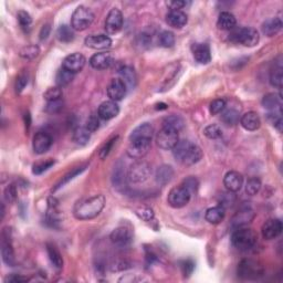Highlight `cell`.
<instances>
[{
    "label": "cell",
    "instance_id": "43",
    "mask_svg": "<svg viewBox=\"0 0 283 283\" xmlns=\"http://www.w3.org/2000/svg\"><path fill=\"white\" fill-rule=\"evenodd\" d=\"M203 134L209 140H218L222 136V130L217 124H210V125L205 127Z\"/></svg>",
    "mask_w": 283,
    "mask_h": 283
},
{
    "label": "cell",
    "instance_id": "49",
    "mask_svg": "<svg viewBox=\"0 0 283 283\" xmlns=\"http://www.w3.org/2000/svg\"><path fill=\"white\" fill-rule=\"evenodd\" d=\"M135 214L139 218H141L144 222H151L154 218V211L152 208L149 207H140L135 210Z\"/></svg>",
    "mask_w": 283,
    "mask_h": 283
},
{
    "label": "cell",
    "instance_id": "22",
    "mask_svg": "<svg viewBox=\"0 0 283 283\" xmlns=\"http://www.w3.org/2000/svg\"><path fill=\"white\" fill-rule=\"evenodd\" d=\"M191 52L198 63L207 64L211 61L210 48L207 43H194L191 45Z\"/></svg>",
    "mask_w": 283,
    "mask_h": 283
},
{
    "label": "cell",
    "instance_id": "28",
    "mask_svg": "<svg viewBox=\"0 0 283 283\" xmlns=\"http://www.w3.org/2000/svg\"><path fill=\"white\" fill-rule=\"evenodd\" d=\"M282 57L279 56L276 60H274V63L270 71V83H271L272 86L276 87H281L282 86Z\"/></svg>",
    "mask_w": 283,
    "mask_h": 283
},
{
    "label": "cell",
    "instance_id": "36",
    "mask_svg": "<svg viewBox=\"0 0 283 283\" xmlns=\"http://www.w3.org/2000/svg\"><path fill=\"white\" fill-rule=\"evenodd\" d=\"M47 252H48L50 262H51L53 267L58 270L62 269V267H63V258H62L60 251L58 250V248L56 247V245L52 243H48Z\"/></svg>",
    "mask_w": 283,
    "mask_h": 283
},
{
    "label": "cell",
    "instance_id": "59",
    "mask_svg": "<svg viewBox=\"0 0 283 283\" xmlns=\"http://www.w3.org/2000/svg\"><path fill=\"white\" fill-rule=\"evenodd\" d=\"M189 2L182 1V0H175V1H169L167 5L170 7V10H182V8L186 7Z\"/></svg>",
    "mask_w": 283,
    "mask_h": 283
},
{
    "label": "cell",
    "instance_id": "2",
    "mask_svg": "<svg viewBox=\"0 0 283 283\" xmlns=\"http://www.w3.org/2000/svg\"><path fill=\"white\" fill-rule=\"evenodd\" d=\"M174 157L177 162L184 165H194L202 158V151L198 145L193 142L182 140L173 148Z\"/></svg>",
    "mask_w": 283,
    "mask_h": 283
},
{
    "label": "cell",
    "instance_id": "14",
    "mask_svg": "<svg viewBox=\"0 0 283 283\" xmlns=\"http://www.w3.org/2000/svg\"><path fill=\"white\" fill-rule=\"evenodd\" d=\"M282 222L280 219H269L263 223L262 226L261 232H262V237L265 240H272L276 239L277 237L281 235L282 232Z\"/></svg>",
    "mask_w": 283,
    "mask_h": 283
},
{
    "label": "cell",
    "instance_id": "18",
    "mask_svg": "<svg viewBox=\"0 0 283 283\" xmlns=\"http://www.w3.org/2000/svg\"><path fill=\"white\" fill-rule=\"evenodd\" d=\"M114 63V58L110 52L95 53L90 59V64L93 69L106 70Z\"/></svg>",
    "mask_w": 283,
    "mask_h": 283
},
{
    "label": "cell",
    "instance_id": "47",
    "mask_svg": "<svg viewBox=\"0 0 283 283\" xmlns=\"http://www.w3.org/2000/svg\"><path fill=\"white\" fill-rule=\"evenodd\" d=\"M235 202H236L235 193H231V191H228V193L222 194L219 196V198H218L219 206H222L223 208L232 206L235 203Z\"/></svg>",
    "mask_w": 283,
    "mask_h": 283
},
{
    "label": "cell",
    "instance_id": "8",
    "mask_svg": "<svg viewBox=\"0 0 283 283\" xmlns=\"http://www.w3.org/2000/svg\"><path fill=\"white\" fill-rule=\"evenodd\" d=\"M191 194L187 190L184 186H177L169 191L167 202L168 205L173 208H182L189 202Z\"/></svg>",
    "mask_w": 283,
    "mask_h": 283
},
{
    "label": "cell",
    "instance_id": "26",
    "mask_svg": "<svg viewBox=\"0 0 283 283\" xmlns=\"http://www.w3.org/2000/svg\"><path fill=\"white\" fill-rule=\"evenodd\" d=\"M126 181L127 176L125 174V167H124L123 162L119 161L115 164L113 174H112V182L118 189H124V187L126 186Z\"/></svg>",
    "mask_w": 283,
    "mask_h": 283
},
{
    "label": "cell",
    "instance_id": "25",
    "mask_svg": "<svg viewBox=\"0 0 283 283\" xmlns=\"http://www.w3.org/2000/svg\"><path fill=\"white\" fill-rule=\"evenodd\" d=\"M188 18L182 10H169L166 15V22L175 29H182L186 26Z\"/></svg>",
    "mask_w": 283,
    "mask_h": 283
},
{
    "label": "cell",
    "instance_id": "54",
    "mask_svg": "<svg viewBox=\"0 0 283 283\" xmlns=\"http://www.w3.org/2000/svg\"><path fill=\"white\" fill-rule=\"evenodd\" d=\"M28 84V76L27 74H20V76L17 78L16 80V84H15V89H16V92L17 93H21L22 91L24 90V87L27 86Z\"/></svg>",
    "mask_w": 283,
    "mask_h": 283
},
{
    "label": "cell",
    "instance_id": "23",
    "mask_svg": "<svg viewBox=\"0 0 283 283\" xmlns=\"http://www.w3.org/2000/svg\"><path fill=\"white\" fill-rule=\"evenodd\" d=\"M120 113V107L114 101H105L99 106L98 115L104 121H110L116 118Z\"/></svg>",
    "mask_w": 283,
    "mask_h": 283
},
{
    "label": "cell",
    "instance_id": "29",
    "mask_svg": "<svg viewBox=\"0 0 283 283\" xmlns=\"http://www.w3.org/2000/svg\"><path fill=\"white\" fill-rule=\"evenodd\" d=\"M282 20L280 18H270L262 23V32L267 37H273L278 35L282 29Z\"/></svg>",
    "mask_w": 283,
    "mask_h": 283
},
{
    "label": "cell",
    "instance_id": "9",
    "mask_svg": "<svg viewBox=\"0 0 283 283\" xmlns=\"http://www.w3.org/2000/svg\"><path fill=\"white\" fill-rule=\"evenodd\" d=\"M123 23L124 18L122 11L118 9V8H113L106 16L105 30L109 35H115V33L121 31V29L123 27Z\"/></svg>",
    "mask_w": 283,
    "mask_h": 283
},
{
    "label": "cell",
    "instance_id": "58",
    "mask_svg": "<svg viewBox=\"0 0 283 283\" xmlns=\"http://www.w3.org/2000/svg\"><path fill=\"white\" fill-rule=\"evenodd\" d=\"M5 199L8 202H14L17 199V188L15 185H9L5 189Z\"/></svg>",
    "mask_w": 283,
    "mask_h": 283
},
{
    "label": "cell",
    "instance_id": "63",
    "mask_svg": "<svg viewBox=\"0 0 283 283\" xmlns=\"http://www.w3.org/2000/svg\"><path fill=\"white\" fill-rule=\"evenodd\" d=\"M3 216H5V205L1 203V219H3Z\"/></svg>",
    "mask_w": 283,
    "mask_h": 283
},
{
    "label": "cell",
    "instance_id": "17",
    "mask_svg": "<svg viewBox=\"0 0 283 283\" xmlns=\"http://www.w3.org/2000/svg\"><path fill=\"white\" fill-rule=\"evenodd\" d=\"M1 257L2 261L5 262L9 267H14L16 263L15 259V251L14 247H12V243L9 235L7 231H3L2 234V241H1Z\"/></svg>",
    "mask_w": 283,
    "mask_h": 283
},
{
    "label": "cell",
    "instance_id": "35",
    "mask_svg": "<svg viewBox=\"0 0 283 283\" xmlns=\"http://www.w3.org/2000/svg\"><path fill=\"white\" fill-rule=\"evenodd\" d=\"M156 182L160 185H166L172 181L174 177V169L172 166L168 165H162L161 167H158L156 170Z\"/></svg>",
    "mask_w": 283,
    "mask_h": 283
},
{
    "label": "cell",
    "instance_id": "61",
    "mask_svg": "<svg viewBox=\"0 0 283 283\" xmlns=\"http://www.w3.org/2000/svg\"><path fill=\"white\" fill-rule=\"evenodd\" d=\"M50 32H51V27H50V24H44V26L41 28V31H40V39L41 40H45L49 37Z\"/></svg>",
    "mask_w": 283,
    "mask_h": 283
},
{
    "label": "cell",
    "instance_id": "57",
    "mask_svg": "<svg viewBox=\"0 0 283 283\" xmlns=\"http://www.w3.org/2000/svg\"><path fill=\"white\" fill-rule=\"evenodd\" d=\"M100 116L98 115H91L89 119L86 121V127L89 128L91 132H95L100 127V120H99Z\"/></svg>",
    "mask_w": 283,
    "mask_h": 283
},
{
    "label": "cell",
    "instance_id": "3",
    "mask_svg": "<svg viewBox=\"0 0 283 283\" xmlns=\"http://www.w3.org/2000/svg\"><path fill=\"white\" fill-rule=\"evenodd\" d=\"M231 243L240 251L251 250L257 243L256 232L249 228H236L231 235Z\"/></svg>",
    "mask_w": 283,
    "mask_h": 283
},
{
    "label": "cell",
    "instance_id": "50",
    "mask_svg": "<svg viewBox=\"0 0 283 283\" xmlns=\"http://www.w3.org/2000/svg\"><path fill=\"white\" fill-rule=\"evenodd\" d=\"M62 90L59 86L58 87H50L48 89L47 92L43 94V98L47 100L48 102H52V101H58V100H61L62 98Z\"/></svg>",
    "mask_w": 283,
    "mask_h": 283
},
{
    "label": "cell",
    "instance_id": "31",
    "mask_svg": "<svg viewBox=\"0 0 283 283\" xmlns=\"http://www.w3.org/2000/svg\"><path fill=\"white\" fill-rule=\"evenodd\" d=\"M262 106L270 112L282 110V99L280 94L269 93L262 99Z\"/></svg>",
    "mask_w": 283,
    "mask_h": 283
},
{
    "label": "cell",
    "instance_id": "27",
    "mask_svg": "<svg viewBox=\"0 0 283 283\" xmlns=\"http://www.w3.org/2000/svg\"><path fill=\"white\" fill-rule=\"evenodd\" d=\"M240 124L244 130L253 132L261 126V120L256 112H248L241 116Z\"/></svg>",
    "mask_w": 283,
    "mask_h": 283
},
{
    "label": "cell",
    "instance_id": "19",
    "mask_svg": "<svg viewBox=\"0 0 283 283\" xmlns=\"http://www.w3.org/2000/svg\"><path fill=\"white\" fill-rule=\"evenodd\" d=\"M110 239L112 243L120 247H125L132 241V232L126 227H118L111 232Z\"/></svg>",
    "mask_w": 283,
    "mask_h": 283
},
{
    "label": "cell",
    "instance_id": "39",
    "mask_svg": "<svg viewBox=\"0 0 283 283\" xmlns=\"http://www.w3.org/2000/svg\"><path fill=\"white\" fill-rule=\"evenodd\" d=\"M57 38L59 39L61 42H71L74 39V32L73 29L66 26V24H62L57 30Z\"/></svg>",
    "mask_w": 283,
    "mask_h": 283
},
{
    "label": "cell",
    "instance_id": "6",
    "mask_svg": "<svg viewBox=\"0 0 283 283\" xmlns=\"http://www.w3.org/2000/svg\"><path fill=\"white\" fill-rule=\"evenodd\" d=\"M264 273V269L260 263L251 259H244L238 265V276L243 280H257Z\"/></svg>",
    "mask_w": 283,
    "mask_h": 283
},
{
    "label": "cell",
    "instance_id": "20",
    "mask_svg": "<svg viewBox=\"0 0 283 283\" xmlns=\"http://www.w3.org/2000/svg\"><path fill=\"white\" fill-rule=\"evenodd\" d=\"M223 185L226 187L228 191L231 193H237L241 189V187L243 185V177L240 173L236 172V170H230L223 178Z\"/></svg>",
    "mask_w": 283,
    "mask_h": 283
},
{
    "label": "cell",
    "instance_id": "5",
    "mask_svg": "<svg viewBox=\"0 0 283 283\" xmlns=\"http://www.w3.org/2000/svg\"><path fill=\"white\" fill-rule=\"evenodd\" d=\"M94 20L93 11L85 6H79L71 17V27L73 30L83 31L92 24Z\"/></svg>",
    "mask_w": 283,
    "mask_h": 283
},
{
    "label": "cell",
    "instance_id": "13",
    "mask_svg": "<svg viewBox=\"0 0 283 283\" xmlns=\"http://www.w3.org/2000/svg\"><path fill=\"white\" fill-rule=\"evenodd\" d=\"M127 93V86L121 79H113L107 86V97L111 101L118 102L125 98Z\"/></svg>",
    "mask_w": 283,
    "mask_h": 283
},
{
    "label": "cell",
    "instance_id": "37",
    "mask_svg": "<svg viewBox=\"0 0 283 283\" xmlns=\"http://www.w3.org/2000/svg\"><path fill=\"white\" fill-rule=\"evenodd\" d=\"M91 132L86 126L77 127L73 132V140L77 144L85 145L91 139Z\"/></svg>",
    "mask_w": 283,
    "mask_h": 283
},
{
    "label": "cell",
    "instance_id": "24",
    "mask_svg": "<svg viewBox=\"0 0 283 283\" xmlns=\"http://www.w3.org/2000/svg\"><path fill=\"white\" fill-rule=\"evenodd\" d=\"M151 148V142H131L127 148V155L133 160H141L148 153Z\"/></svg>",
    "mask_w": 283,
    "mask_h": 283
},
{
    "label": "cell",
    "instance_id": "44",
    "mask_svg": "<svg viewBox=\"0 0 283 283\" xmlns=\"http://www.w3.org/2000/svg\"><path fill=\"white\" fill-rule=\"evenodd\" d=\"M56 164V162L53 160H47L42 162H38L32 166V173L35 175H41L44 172H47L49 168H51L53 165Z\"/></svg>",
    "mask_w": 283,
    "mask_h": 283
},
{
    "label": "cell",
    "instance_id": "38",
    "mask_svg": "<svg viewBox=\"0 0 283 283\" xmlns=\"http://www.w3.org/2000/svg\"><path fill=\"white\" fill-rule=\"evenodd\" d=\"M85 168H86V165L81 166V167H78V168H74V169L72 170V172H70L69 174H66L65 176H64L63 178H62V180H61L59 182H58V184L56 185L55 188L52 189L53 193H56L57 190H59L60 188H62V187H64L65 184H68V182H69L70 181L74 180V178H76L77 176H79V175L82 174V173L84 172V170H85Z\"/></svg>",
    "mask_w": 283,
    "mask_h": 283
},
{
    "label": "cell",
    "instance_id": "11",
    "mask_svg": "<svg viewBox=\"0 0 283 283\" xmlns=\"http://www.w3.org/2000/svg\"><path fill=\"white\" fill-rule=\"evenodd\" d=\"M86 59L85 57L82 55V53H72V55H69L68 57L64 58V60L62 61V68L68 70L69 72L76 74L78 72L84 68Z\"/></svg>",
    "mask_w": 283,
    "mask_h": 283
},
{
    "label": "cell",
    "instance_id": "46",
    "mask_svg": "<svg viewBox=\"0 0 283 283\" xmlns=\"http://www.w3.org/2000/svg\"><path fill=\"white\" fill-rule=\"evenodd\" d=\"M160 43L164 48H172L175 44V36L173 32L165 30L160 35Z\"/></svg>",
    "mask_w": 283,
    "mask_h": 283
},
{
    "label": "cell",
    "instance_id": "7",
    "mask_svg": "<svg viewBox=\"0 0 283 283\" xmlns=\"http://www.w3.org/2000/svg\"><path fill=\"white\" fill-rule=\"evenodd\" d=\"M152 174L151 166L145 162L139 161L132 164L127 173V181L131 184H143L146 182Z\"/></svg>",
    "mask_w": 283,
    "mask_h": 283
},
{
    "label": "cell",
    "instance_id": "15",
    "mask_svg": "<svg viewBox=\"0 0 283 283\" xmlns=\"http://www.w3.org/2000/svg\"><path fill=\"white\" fill-rule=\"evenodd\" d=\"M52 137L47 132H38L33 137V151L41 155V154H44L49 151L50 147L52 146Z\"/></svg>",
    "mask_w": 283,
    "mask_h": 283
},
{
    "label": "cell",
    "instance_id": "34",
    "mask_svg": "<svg viewBox=\"0 0 283 283\" xmlns=\"http://www.w3.org/2000/svg\"><path fill=\"white\" fill-rule=\"evenodd\" d=\"M119 73H120L121 80L125 83V85L127 87L133 89V87L136 85V80H137L136 73L132 66H130V65L123 66V68L120 69Z\"/></svg>",
    "mask_w": 283,
    "mask_h": 283
},
{
    "label": "cell",
    "instance_id": "60",
    "mask_svg": "<svg viewBox=\"0 0 283 283\" xmlns=\"http://www.w3.org/2000/svg\"><path fill=\"white\" fill-rule=\"evenodd\" d=\"M7 281L8 282H14V283H21V282H27L29 281V279L26 277H22V276H18V274H12V276L8 277L7 278Z\"/></svg>",
    "mask_w": 283,
    "mask_h": 283
},
{
    "label": "cell",
    "instance_id": "1",
    "mask_svg": "<svg viewBox=\"0 0 283 283\" xmlns=\"http://www.w3.org/2000/svg\"><path fill=\"white\" fill-rule=\"evenodd\" d=\"M104 206H105V197L103 195L81 199L74 206V217L79 220L93 219L101 214Z\"/></svg>",
    "mask_w": 283,
    "mask_h": 283
},
{
    "label": "cell",
    "instance_id": "41",
    "mask_svg": "<svg viewBox=\"0 0 283 283\" xmlns=\"http://www.w3.org/2000/svg\"><path fill=\"white\" fill-rule=\"evenodd\" d=\"M39 53H40V48L38 47V45L30 44V45H26V47H23L21 50H20L19 56L26 60H33L39 56Z\"/></svg>",
    "mask_w": 283,
    "mask_h": 283
},
{
    "label": "cell",
    "instance_id": "45",
    "mask_svg": "<svg viewBox=\"0 0 283 283\" xmlns=\"http://www.w3.org/2000/svg\"><path fill=\"white\" fill-rule=\"evenodd\" d=\"M260 189H261V181L259 178L253 177L247 182V185H245V193L250 195V196L257 195L260 191Z\"/></svg>",
    "mask_w": 283,
    "mask_h": 283
},
{
    "label": "cell",
    "instance_id": "21",
    "mask_svg": "<svg viewBox=\"0 0 283 283\" xmlns=\"http://www.w3.org/2000/svg\"><path fill=\"white\" fill-rule=\"evenodd\" d=\"M86 47L94 50L109 49L112 45V39L106 35H93L86 37L84 40Z\"/></svg>",
    "mask_w": 283,
    "mask_h": 283
},
{
    "label": "cell",
    "instance_id": "16",
    "mask_svg": "<svg viewBox=\"0 0 283 283\" xmlns=\"http://www.w3.org/2000/svg\"><path fill=\"white\" fill-rule=\"evenodd\" d=\"M154 135V127L152 124L143 123L135 127L130 135L131 142H152Z\"/></svg>",
    "mask_w": 283,
    "mask_h": 283
},
{
    "label": "cell",
    "instance_id": "48",
    "mask_svg": "<svg viewBox=\"0 0 283 283\" xmlns=\"http://www.w3.org/2000/svg\"><path fill=\"white\" fill-rule=\"evenodd\" d=\"M226 105H227V102L224 99L215 100V101H212L210 103V106H209L210 113L212 115H217L219 113H222V112L226 109Z\"/></svg>",
    "mask_w": 283,
    "mask_h": 283
},
{
    "label": "cell",
    "instance_id": "53",
    "mask_svg": "<svg viewBox=\"0 0 283 283\" xmlns=\"http://www.w3.org/2000/svg\"><path fill=\"white\" fill-rule=\"evenodd\" d=\"M118 139H119V136H115L109 142H106V144L104 145V146L101 148V151H100V158H101V160H104V158L107 157V155L110 154L111 149L113 148L115 142L118 141Z\"/></svg>",
    "mask_w": 283,
    "mask_h": 283
},
{
    "label": "cell",
    "instance_id": "52",
    "mask_svg": "<svg viewBox=\"0 0 283 283\" xmlns=\"http://www.w3.org/2000/svg\"><path fill=\"white\" fill-rule=\"evenodd\" d=\"M182 186H184L185 188L188 190L191 195H193L194 193H196V191H197L199 182H198V181L196 180V178L193 177V176H190V177L185 178V180L182 181Z\"/></svg>",
    "mask_w": 283,
    "mask_h": 283
},
{
    "label": "cell",
    "instance_id": "51",
    "mask_svg": "<svg viewBox=\"0 0 283 283\" xmlns=\"http://www.w3.org/2000/svg\"><path fill=\"white\" fill-rule=\"evenodd\" d=\"M17 19H18L19 24L21 26V28L26 29L30 27V24L32 22V18L31 16L28 14L27 11L24 10H20L18 11V14H17Z\"/></svg>",
    "mask_w": 283,
    "mask_h": 283
},
{
    "label": "cell",
    "instance_id": "30",
    "mask_svg": "<svg viewBox=\"0 0 283 283\" xmlns=\"http://www.w3.org/2000/svg\"><path fill=\"white\" fill-rule=\"evenodd\" d=\"M185 126V121L180 115H169L163 120V128L174 132H181Z\"/></svg>",
    "mask_w": 283,
    "mask_h": 283
},
{
    "label": "cell",
    "instance_id": "42",
    "mask_svg": "<svg viewBox=\"0 0 283 283\" xmlns=\"http://www.w3.org/2000/svg\"><path fill=\"white\" fill-rule=\"evenodd\" d=\"M74 74L69 72L68 70H65L63 68H61L57 73V78H56V82L59 87L68 85L69 83L73 80Z\"/></svg>",
    "mask_w": 283,
    "mask_h": 283
},
{
    "label": "cell",
    "instance_id": "10",
    "mask_svg": "<svg viewBox=\"0 0 283 283\" xmlns=\"http://www.w3.org/2000/svg\"><path fill=\"white\" fill-rule=\"evenodd\" d=\"M157 145L160 148L165 149V151H170L176 146L178 142H180V137H178V133L166 130V128H162L160 133L157 134Z\"/></svg>",
    "mask_w": 283,
    "mask_h": 283
},
{
    "label": "cell",
    "instance_id": "33",
    "mask_svg": "<svg viewBox=\"0 0 283 283\" xmlns=\"http://www.w3.org/2000/svg\"><path fill=\"white\" fill-rule=\"evenodd\" d=\"M236 17L229 11H222L218 17L217 26L222 30H232L236 27Z\"/></svg>",
    "mask_w": 283,
    "mask_h": 283
},
{
    "label": "cell",
    "instance_id": "55",
    "mask_svg": "<svg viewBox=\"0 0 283 283\" xmlns=\"http://www.w3.org/2000/svg\"><path fill=\"white\" fill-rule=\"evenodd\" d=\"M195 269V262L191 259H187L182 262V271L185 277H189Z\"/></svg>",
    "mask_w": 283,
    "mask_h": 283
},
{
    "label": "cell",
    "instance_id": "62",
    "mask_svg": "<svg viewBox=\"0 0 283 283\" xmlns=\"http://www.w3.org/2000/svg\"><path fill=\"white\" fill-rule=\"evenodd\" d=\"M24 123H26V126L29 130V127H30V123H31V116L29 113L24 114Z\"/></svg>",
    "mask_w": 283,
    "mask_h": 283
},
{
    "label": "cell",
    "instance_id": "40",
    "mask_svg": "<svg viewBox=\"0 0 283 283\" xmlns=\"http://www.w3.org/2000/svg\"><path fill=\"white\" fill-rule=\"evenodd\" d=\"M222 121L224 124H227V125L234 126L236 124H238L240 121L239 112L235 109L226 110L222 114Z\"/></svg>",
    "mask_w": 283,
    "mask_h": 283
},
{
    "label": "cell",
    "instance_id": "4",
    "mask_svg": "<svg viewBox=\"0 0 283 283\" xmlns=\"http://www.w3.org/2000/svg\"><path fill=\"white\" fill-rule=\"evenodd\" d=\"M259 32L251 27H235L232 30H230V35H229V40L235 43L243 44L244 47H255L259 42Z\"/></svg>",
    "mask_w": 283,
    "mask_h": 283
},
{
    "label": "cell",
    "instance_id": "56",
    "mask_svg": "<svg viewBox=\"0 0 283 283\" xmlns=\"http://www.w3.org/2000/svg\"><path fill=\"white\" fill-rule=\"evenodd\" d=\"M62 107H63V102H62L61 100H58V101L48 102L45 110H47V112H49V113H58V112L62 110Z\"/></svg>",
    "mask_w": 283,
    "mask_h": 283
},
{
    "label": "cell",
    "instance_id": "12",
    "mask_svg": "<svg viewBox=\"0 0 283 283\" xmlns=\"http://www.w3.org/2000/svg\"><path fill=\"white\" fill-rule=\"evenodd\" d=\"M256 214L253 212L249 206H243L240 209L236 212L234 217L231 219V226L236 228H240V227H244L245 224L250 223L253 218H255Z\"/></svg>",
    "mask_w": 283,
    "mask_h": 283
},
{
    "label": "cell",
    "instance_id": "32",
    "mask_svg": "<svg viewBox=\"0 0 283 283\" xmlns=\"http://www.w3.org/2000/svg\"><path fill=\"white\" fill-rule=\"evenodd\" d=\"M224 215H226V211H224L223 207L222 206L211 207L209 209H207L205 219L211 224H218L223 220Z\"/></svg>",
    "mask_w": 283,
    "mask_h": 283
}]
</instances>
